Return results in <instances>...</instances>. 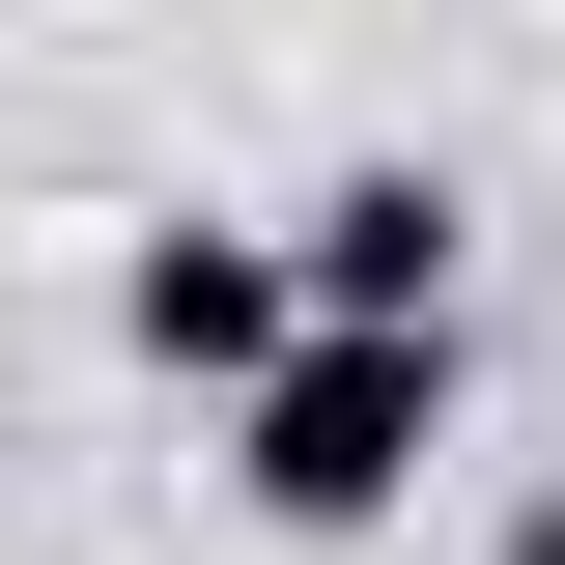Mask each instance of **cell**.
I'll use <instances>...</instances> for the list:
<instances>
[{"label":"cell","instance_id":"277c9868","mask_svg":"<svg viewBox=\"0 0 565 565\" xmlns=\"http://www.w3.org/2000/svg\"><path fill=\"white\" fill-rule=\"evenodd\" d=\"M509 565H565V509H509Z\"/></svg>","mask_w":565,"mask_h":565},{"label":"cell","instance_id":"3957f363","mask_svg":"<svg viewBox=\"0 0 565 565\" xmlns=\"http://www.w3.org/2000/svg\"><path fill=\"white\" fill-rule=\"evenodd\" d=\"M114 340L170 367V396H255V367L311 340V311H282V226H141L114 255Z\"/></svg>","mask_w":565,"mask_h":565},{"label":"cell","instance_id":"7a4b0ae2","mask_svg":"<svg viewBox=\"0 0 565 565\" xmlns=\"http://www.w3.org/2000/svg\"><path fill=\"white\" fill-rule=\"evenodd\" d=\"M452 255H481L452 170H311V199H282V311H311V340H452Z\"/></svg>","mask_w":565,"mask_h":565},{"label":"cell","instance_id":"6da1fadb","mask_svg":"<svg viewBox=\"0 0 565 565\" xmlns=\"http://www.w3.org/2000/svg\"><path fill=\"white\" fill-rule=\"evenodd\" d=\"M424 452H452V340H282L255 396H226V481H255V537H396Z\"/></svg>","mask_w":565,"mask_h":565}]
</instances>
